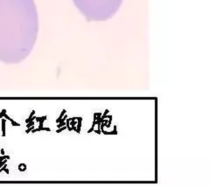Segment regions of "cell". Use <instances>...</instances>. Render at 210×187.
<instances>
[{
	"instance_id": "7a4b0ae2",
	"label": "cell",
	"mask_w": 210,
	"mask_h": 187,
	"mask_svg": "<svg viewBox=\"0 0 210 187\" xmlns=\"http://www.w3.org/2000/svg\"><path fill=\"white\" fill-rule=\"evenodd\" d=\"M122 0H74L85 16L102 20L110 17L119 7Z\"/></svg>"
},
{
	"instance_id": "6da1fadb",
	"label": "cell",
	"mask_w": 210,
	"mask_h": 187,
	"mask_svg": "<svg viewBox=\"0 0 210 187\" xmlns=\"http://www.w3.org/2000/svg\"><path fill=\"white\" fill-rule=\"evenodd\" d=\"M38 19L33 0H0V61L17 62L33 46Z\"/></svg>"
}]
</instances>
